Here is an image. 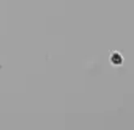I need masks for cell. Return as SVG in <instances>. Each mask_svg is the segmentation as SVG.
<instances>
[{
  "label": "cell",
  "instance_id": "obj_1",
  "mask_svg": "<svg viewBox=\"0 0 134 130\" xmlns=\"http://www.w3.org/2000/svg\"><path fill=\"white\" fill-rule=\"evenodd\" d=\"M122 62H123V58L120 55V52H114L111 56V63L115 66H120V64H122Z\"/></svg>",
  "mask_w": 134,
  "mask_h": 130
}]
</instances>
